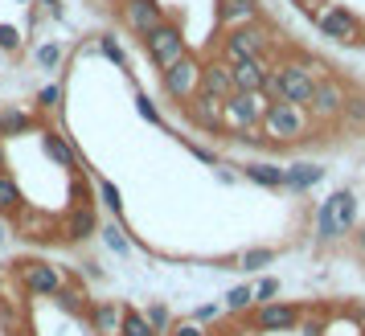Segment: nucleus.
<instances>
[{"label": "nucleus", "mask_w": 365, "mask_h": 336, "mask_svg": "<svg viewBox=\"0 0 365 336\" xmlns=\"http://www.w3.org/2000/svg\"><path fill=\"white\" fill-rule=\"evenodd\" d=\"M259 127H263V135L271 140V144H275V148H287V144H304V140L316 132V119L308 115V107L271 103Z\"/></svg>", "instance_id": "obj_1"}, {"label": "nucleus", "mask_w": 365, "mask_h": 336, "mask_svg": "<svg viewBox=\"0 0 365 336\" xmlns=\"http://www.w3.org/2000/svg\"><path fill=\"white\" fill-rule=\"evenodd\" d=\"M316 90V78L304 70L299 58H283L271 66V83H267V95L275 103H292V107H308Z\"/></svg>", "instance_id": "obj_2"}, {"label": "nucleus", "mask_w": 365, "mask_h": 336, "mask_svg": "<svg viewBox=\"0 0 365 336\" xmlns=\"http://www.w3.org/2000/svg\"><path fill=\"white\" fill-rule=\"evenodd\" d=\"M271 46H275V41L267 37L263 25H234V29H226L222 41H217V58L230 62V66H238V62H250V58H267Z\"/></svg>", "instance_id": "obj_3"}, {"label": "nucleus", "mask_w": 365, "mask_h": 336, "mask_svg": "<svg viewBox=\"0 0 365 336\" xmlns=\"http://www.w3.org/2000/svg\"><path fill=\"white\" fill-rule=\"evenodd\" d=\"M271 103H275V99H271L267 90H255V95H242V90H234L230 99L222 103V127H226V135L247 132V127H259Z\"/></svg>", "instance_id": "obj_4"}, {"label": "nucleus", "mask_w": 365, "mask_h": 336, "mask_svg": "<svg viewBox=\"0 0 365 336\" xmlns=\"http://www.w3.org/2000/svg\"><path fill=\"white\" fill-rule=\"evenodd\" d=\"M160 90H165V99L181 103V107L193 99L201 90V58L197 53H185L168 70H160Z\"/></svg>", "instance_id": "obj_5"}, {"label": "nucleus", "mask_w": 365, "mask_h": 336, "mask_svg": "<svg viewBox=\"0 0 365 336\" xmlns=\"http://www.w3.org/2000/svg\"><path fill=\"white\" fill-rule=\"evenodd\" d=\"M316 29L329 37L332 46H365V21L353 9H345V4H329L316 17Z\"/></svg>", "instance_id": "obj_6"}, {"label": "nucleus", "mask_w": 365, "mask_h": 336, "mask_svg": "<svg viewBox=\"0 0 365 336\" xmlns=\"http://www.w3.org/2000/svg\"><path fill=\"white\" fill-rule=\"evenodd\" d=\"M140 41H144V53L152 58V66H156V70H168L177 58H185V53H189L181 25H173V21H160V25H156L152 33H144Z\"/></svg>", "instance_id": "obj_7"}, {"label": "nucleus", "mask_w": 365, "mask_h": 336, "mask_svg": "<svg viewBox=\"0 0 365 336\" xmlns=\"http://www.w3.org/2000/svg\"><path fill=\"white\" fill-rule=\"evenodd\" d=\"M345 99H349V86L341 83L336 74L316 78L312 103H308V115L316 119V127H320V123H332V119H341V111H345Z\"/></svg>", "instance_id": "obj_8"}, {"label": "nucleus", "mask_w": 365, "mask_h": 336, "mask_svg": "<svg viewBox=\"0 0 365 336\" xmlns=\"http://www.w3.org/2000/svg\"><path fill=\"white\" fill-rule=\"evenodd\" d=\"M17 279L29 300H53L62 287V271L53 263H41V258H25V263H17Z\"/></svg>", "instance_id": "obj_9"}, {"label": "nucleus", "mask_w": 365, "mask_h": 336, "mask_svg": "<svg viewBox=\"0 0 365 336\" xmlns=\"http://www.w3.org/2000/svg\"><path fill=\"white\" fill-rule=\"evenodd\" d=\"M299 316H304V308L275 300V303H263V308L247 312V324L259 328V332H292V328H299Z\"/></svg>", "instance_id": "obj_10"}, {"label": "nucleus", "mask_w": 365, "mask_h": 336, "mask_svg": "<svg viewBox=\"0 0 365 336\" xmlns=\"http://www.w3.org/2000/svg\"><path fill=\"white\" fill-rule=\"evenodd\" d=\"M119 21H123L128 33L144 37L165 21V9H160V0H123L119 4Z\"/></svg>", "instance_id": "obj_11"}, {"label": "nucleus", "mask_w": 365, "mask_h": 336, "mask_svg": "<svg viewBox=\"0 0 365 336\" xmlns=\"http://www.w3.org/2000/svg\"><path fill=\"white\" fill-rule=\"evenodd\" d=\"M58 230H62V242H70V246H83L91 238H99V214H95V205H70Z\"/></svg>", "instance_id": "obj_12"}, {"label": "nucleus", "mask_w": 365, "mask_h": 336, "mask_svg": "<svg viewBox=\"0 0 365 336\" xmlns=\"http://www.w3.org/2000/svg\"><path fill=\"white\" fill-rule=\"evenodd\" d=\"M185 119L210 135H226V127H222V99H214V95H193L185 103Z\"/></svg>", "instance_id": "obj_13"}, {"label": "nucleus", "mask_w": 365, "mask_h": 336, "mask_svg": "<svg viewBox=\"0 0 365 336\" xmlns=\"http://www.w3.org/2000/svg\"><path fill=\"white\" fill-rule=\"evenodd\" d=\"M197 95H214V99H230L234 95V74H230V62H222V58H210V62H201V90Z\"/></svg>", "instance_id": "obj_14"}, {"label": "nucleus", "mask_w": 365, "mask_h": 336, "mask_svg": "<svg viewBox=\"0 0 365 336\" xmlns=\"http://www.w3.org/2000/svg\"><path fill=\"white\" fill-rule=\"evenodd\" d=\"M86 324H91V332H99V336H119L123 303L119 300H91V308H86Z\"/></svg>", "instance_id": "obj_15"}, {"label": "nucleus", "mask_w": 365, "mask_h": 336, "mask_svg": "<svg viewBox=\"0 0 365 336\" xmlns=\"http://www.w3.org/2000/svg\"><path fill=\"white\" fill-rule=\"evenodd\" d=\"M230 74H234V90L255 95V90H267V83H271V62L267 58H250V62L230 66Z\"/></svg>", "instance_id": "obj_16"}, {"label": "nucleus", "mask_w": 365, "mask_h": 336, "mask_svg": "<svg viewBox=\"0 0 365 336\" xmlns=\"http://www.w3.org/2000/svg\"><path fill=\"white\" fill-rule=\"evenodd\" d=\"M29 132H41L37 111H25L17 103H4L0 107V140H17V135H29Z\"/></svg>", "instance_id": "obj_17"}, {"label": "nucleus", "mask_w": 365, "mask_h": 336, "mask_svg": "<svg viewBox=\"0 0 365 336\" xmlns=\"http://www.w3.org/2000/svg\"><path fill=\"white\" fill-rule=\"evenodd\" d=\"M37 135H41V152H46L58 168H78L83 164V160H78V148L70 144V135H62L58 127H41Z\"/></svg>", "instance_id": "obj_18"}, {"label": "nucleus", "mask_w": 365, "mask_h": 336, "mask_svg": "<svg viewBox=\"0 0 365 336\" xmlns=\"http://www.w3.org/2000/svg\"><path fill=\"white\" fill-rule=\"evenodd\" d=\"M259 21V0H217V25L234 29V25H255Z\"/></svg>", "instance_id": "obj_19"}, {"label": "nucleus", "mask_w": 365, "mask_h": 336, "mask_svg": "<svg viewBox=\"0 0 365 336\" xmlns=\"http://www.w3.org/2000/svg\"><path fill=\"white\" fill-rule=\"evenodd\" d=\"M324 181V168L320 164H287L283 168V189H292V193H308Z\"/></svg>", "instance_id": "obj_20"}, {"label": "nucleus", "mask_w": 365, "mask_h": 336, "mask_svg": "<svg viewBox=\"0 0 365 336\" xmlns=\"http://www.w3.org/2000/svg\"><path fill=\"white\" fill-rule=\"evenodd\" d=\"M341 238H345V230L336 221V205H332V197H324L320 209H316V242L329 246V242H341Z\"/></svg>", "instance_id": "obj_21"}, {"label": "nucleus", "mask_w": 365, "mask_h": 336, "mask_svg": "<svg viewBox=\"0 0 365 336\" xmlns=\"http://www.w3.org/2000/svg\"><path fill=\"white\" fill-rule=\"evenodd\" d=\"M242 177L259 189H283V168L271 164V160H250V164H242Z\"/></svg>", "instance_id": "obj_22"}, {"label": "nucleus", "mask_w": 365, "mask_h": 336, "mask_svg": "<svg viewBox=\"0 0 365 336\" xmlns=\"http://www.w3.org/2000/svg\"><path fill=\"white\" fill-rule=\"evenodd\" d=\"M53 303L62 308V312H70V316H83L86 320V308H91V300H86V291L74 279H62V287H58V295H53Z\"/></svg>", "instance_id": "obj_23"}, {"label": "nucleus", "mask_w": 365, "mask_h": 336, "mask_svg": "<svg viewBox=\"0 0 365 336\" xmlns=\"http://www.w3.org/2000/svg\"><path fill=\"white\" fill-rule=\"evenodd\" d=\"M332 205H336V221H341V230H345V238L357 230V193L353 189H336L332 193Z\"/></svg>", "instance_id": "obj_24"}, {"label": "nucleus", "mask_w": 365, "mask_h": 336, "mask_svg": "<svg viewBox=\"0 0 365 336\" xmlns=\"http://www.w3.org/2000/svg\"><path fill=\"white\" fill-rule=\"evenodd\" d=\"M21 205H25V197H21V189H17V181H13V172L4 168V172H0V218H13Z\"/></svg>", "instance_id": "obj_25"}, {"label": "nucleus", "mask_w": 365, "mask_h": 336, "mask_svg": "<svg viewBox=\"0 0 365 336\" xmlns=\"http://www.w3.org/2000/svg\"><path fill=\"white\" fill-rule=\"evenodd\" d=\"M275 258H279V251H275V246H250V251L238 254V271L255 275V271H267Z\"/></svg>", "instance_id": "obj_26"}, {"label": "nucleus", "mask_w": 365, "mask_h": 336, "mask_svg": "<svg viewBox=\"0 0 365 336\" xmlns=\"http://www.w3.org/2000/svg\"><path fill=\"white\" fill-rule=\"evenodd\" d=\"M62 62H66V50H62L58 41H41V46L34 50V66L46 70V74H58V70H62Z\"/></svg>", "instance_id": "obj_27"}, {"label": "nucleus", "mask_w": 365, "mask_h": 336, "mask_svg": "<svg viewBox=\"0 0 365 336\" xmlns=\"http://www.w3.org/2000/svg\"><path fill=\"white\" fill-rule=\"evenodd\" d=\"M99 238H103V246H107L111 254H119V258H128V254H132V242H128V234H123V226H119V221H103Z\"/></svg>", "instance_id": "obj_28"}, {"label": "nucleus", "mask_w": 365, "mask_h": 336, "mask_svg": "<svg viewBox=\"0 0 365 336\" xmlns=\"http://www.w3.org/2000/svg\"><path fill=\"white\" fill-rule=\"evenodd\" d=\"M250 308H255V287H230L222 295V312H230V316H242Z\"/></svg>", "instance_id": "obj_29"}, {"label": "nucleus", "mask_w": 365, "mask_h": 336, "mask_svg": "<svg viewBox=\"0 0 365 336\" xmlns=\"http://www.w3.org/2000/svg\"><path fill=\"white\" fill-rule=\"evenodd\" d=\"M144 316H148V324H152V332L156 336H168L173 332V324H177V316H173V308H168V303H148V312H144Z\"/></svg>", "instance_id": "obj_30"}, {"label": "nucleus", "mask_w": 365, "mask_h": 336, "mask_svg": "<svg viewBox=\"0 0 365 336\" xmlns=\"http://www.w3.org/2000/svg\"><path fill=\"white\" fill-rule=\"evenodd\" d=\"M119 336H156L152 332V324L144 312H135V308H123V324H119Z\"/></svg>", "instance_id": "obj_31"}, {"label": "nucleus", "mask_w": 365, "mask_h": 336, "mask_svg": "<svg viewBox=\"0 0 365 336\" xmlns=\"http://www.w3.org/2000/svg\"><path fill=\"white\" fill-rule=\"evenodd\" d=\"M341 119H345V127H365V95L361 90H349Z\"/></svg>", "instance_id": "obj_32"}, {"label": "nucleus", "mask_w": 365, "mask_h": 336, "mask_svg": "<svg viewBox=\"0 0 365 336\" xmlns=\"http://www.w3.org/2000/svg\"><path fill=\"white\" fill-rule=\"evenodd\" d=\"M99 201L111 209V214H123V193H119L115 181H107V177H99Z\"/></svg>", "instance_id": "obj_33"}, {"label": "nucleus", "mask_w": 365, "mask_h": 336, "mask_svg": "<svg viewBox=\"0 0 365 336\" xmlns=\"http://www.w3.org/2000/svg\"><path fill=\"white\" fill-rule=\"evenodd\" d=\"M37 111H62V86L58 83H46L41 90H37Z\"/></svg>", "instance_id": "obj_34"}, {"label": "nucleus", "mask_w": 365, "mask_h": 336, "mask_svg": "<svg viewBox=\"0 0 365 336\" xmlns=\"http://www.w3.org/2000/svg\"><path fill=\"white\" fill-rule=\"evenodd\" d=\"M135 111L148 119L152 127H165V115H160V107H156V103H152L148 95H140V90H135Z\"/></svg>", "instance_id": "obj_35"}, {"label": "nucleus", "mask_w": 365, "mask_h": 336, "mask_svg": "<svg viewBox=\"0 0 365 336\" xmlns=\"http://www.w3.org/2000/svg\"><path fill=\"white\" fill-rule=\"evenodd\" d=\"M25 46V33H21L17 25H0V50L4 53H21Z\"/></svg>", "instance_id": "obj_36"}, {"label": "nucleus", "mask_w": 365, "mask_h": 336, "mask_svg": "<svg viewBox=\"0 0 365 336\" xmlns=\"http://www.w3.org/2000/svg\"><path fill=\"white\" fill-rule=\"evenodd\" d=\"M275 295H279V279H275V275H267L263 283L255 287V308H263V303H275Z\"/></svg>", "instance_id": "obj_37"}, {"label": "nucleus", "mask_w": 365, "mask_h": 336, "mask_svg": "<svg viewBox=\"0 0 365 336\" xmlns=\"http://www.w3.org/2000/svg\"><path fill=\"white\" fill-rule=\"evenodd\" d=\"M185 152L193 156V160H201L205 168H214V164H222V156H217L214 148H205V144H193V140H185Z\"/></svg>", "instance_id": "obj_38"}, {"label": "nucleus", "mask_w": 365, "mask_h": 336, "mask_svg": "<svg viewBox=\"0 0 365 336\" xmlns=\"http://www.w3.org/2000/svg\"><path fill=\"white\" fill-rule=\"evenodd\" d=\"M99 53H103V58H111L115 66H128V53L119 50V41H115L111 33H103V37H99Z\"/></svg>", "instance_id": "obj_39"}, {"label": "nucleus", "mask_w": 365, "mask_h": 336, "mask_svg": "<svg viewBox=\"0 0 365 336\" xmlns=\"http://www.w3.org/2000/svg\"><path fill=\"white\" fill-rule=\"evenodd\" d=\"M193 320H197V324H205V328H210V324H217V320H222V303H197V308H193Z\"/></svg>", "instance_id": "obj_40"}, {"label": "nucleus", "mask_w": 365, "mask_h": 336, "mask_svg": "<svg viewBox=\"0 0 365 336\" xmlns=\"http://www.w3.org/2000/svg\"><path fill=\"white\" fill-rule=\"evenodd\" d=\"M168 336H210V328H205V324H197V320H177Z\"/></svg>", "instance_id": "obj_41"}, {"label": "nucleus", "mask_w": 365, "mask_h": 336, "mask_svg": "<svg viewBox=\"0 0 365 336\" xmlns=\"http://www.w3.org/2000/svg\"><path fill=\"white\" fill-rule=\"evenodd\" d=\"M299 332L304 336H324L329 328H324V320L320 316H299Z\"/></svg>", "instance_id": "obj_42"}, {"label": "nucleus", "mask_w": 365, "mask_h": 336, "mask_svg": "<svg viewBox=\"0 0 365 336\" xmlns=\"http://www.w3.org/2000/svg\"><path fill=\"white\" fill-rule=\"evenodd\" d=\"M296 9L299 13H304V17H320V13H324V9H329V0H296Z\"/></svg>", "instance_id": "obj_43"}, {"label": "nucleus", "mask_w": 365, "mask_h": 336, "mask_svg": "<svg viewBox=\"0 0 365 336\" xmlns=\"http://www.w3.org/2000/svg\"><path fill=\"white\" fill-rule=\"evenodd\" d=\"M34 4H41L46 17H62V0H34Z\"/></svg>", "instance_id": "obj_44"}, {"label": "nucleus", "mask_w": 365, "mask_h": 336, "mask_svg": "<svg viewBox=\"0 0 365 336\" xmlns=\"http://www.w3.org/2000/svg\"><path fill=\"white\" fill-rule=\"evenodd\" d=\"M349 238H353V251H357V254L365 258V226H357V230H353Z\"/></svg>", "instance_id": "obj_45"}, {"label": "nucleus", "mask_w": 365, "mask_h": 336, "mask_svg": "<svg viewBox=\"0 0 365 336\" xmlns=\"http://www.w3.org/2000/svg\"><path fill=\"white\" fill-rule=\"evenodd\" d=\"M9 230H13V226H9V221H0V242H4V238H9Z\"/></svg>", "instance_id": "obj_46"}, {"label": "nucleus", "mask_w": 365, "mask_h": 336, "mask_svg": "<svg viewBox=\"0 0 365 336\" xmlns=\"http://www.w3.org/2000/svg\"><path fill=\"white\" fill-rule=\"evenodd\" d=\"M0 172H4V140H0Z\"/></svg>", "instance_id": "obj_47"}, {"label": "nucleus", "mask_w": 365, "mask_h": 336, "mask_svg": "<svg viewBox=\"0 0 365 336\" xmlns=\"http://www.w3.org/2000/svg\"><path fill=\"white\" fill-rule=\"evenodd\" d=\"M292 4H296V0H292Z\"/></svg>", "instance_id": "obj_48"}, {"label": "nucleus", "mask_w": 365, "mask_h": 336, "mask_svg": "<svg viewBox=\"0 0 365 336\" xmlns=\"http://www.w3.org/2000/svg\"><path fill=\"white\" fill-rule=\"evenodd\" d=\"M332 336H336V332H332Z\"/></svg>", "instance_id": "obj_49"}]
</instances>
